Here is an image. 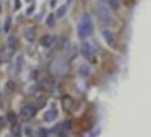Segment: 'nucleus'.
<instances>
[{
  "mask_svg": "<svg viewBox=\"0 0 151 137\" xmlns=\"http://www.w3.org/2000/svg\"><path fill=\"white\" fill-rule=\"evenodd\" d=\"M94 32V24H92V20L88 14H85L83 17L80 18L79 24H77V35H79L80 39H86L88 36H91Z\"/></svg>",
  "mask_w": 151,
  "mask_h": 137,
  "instance_id": "f257e3e1",
  "label": "nucleus"
},
{
  "mask_svg": "<svg viewBox=\"0 0 151 137\" xmlns=\"http://www.w3.org/2000/svg\"><path fill=\"white\" fill-rule=\"evenodd\" d=\"M97 15H98V20L103 26H110L112 21H113V17H112V12H110V6L106 5L104 2H98L97 5Z\"/></svg>",
  "mask_w": 151,
  "mask_h": 137,
  "instance_id": "f03ea898",
  "label": "nucleus"
},
{
  "mask_svg": "<svg viewBox=\"0 0 151 137\" xmlns=\"http://www.w3.org/2000/svg\"><path fill=\"white\" fill-rule=\"evenodd\" d=\"M82 54H83V57L89 63H97V48L94 44L88 42V41H83V44H82Z\"/></svg>",
  "mask_w": 151,
  "mask_h": 137,
  "instance_id": "7ed1b4c3",
  "label": "nucleus"
},
{
  "mask_svg": "<svg viewBox=\"0 0 151 137\" xmlns=\"http://www.w3.org/2000/svg\"><path fill=\"white\" fill-rule=\"evenodd\" d=\"M53 74H55L56 77H64L65 74H67V62H65L64 59H56L55 62H53Z\"/></svg>",
  "mask_w": 151,
  "mask_h": 137,
  "instance_id": "20e7f679",
  "label": "nucleus"
},
{
  "mask_svg": "<svg viewBox=\"0 0 151 137\" xmlns=\"http://www.w3.org/2000/svg\"><path fill=\"white\" fill-rule=\"evenodd\" d=\"M36 110H38V107L33 106V104H26L21 109V118L24 119V121H30V119H33L35 118V115H36Z\"/></svg>",
  "mask_w": 151,
  "mask_h": 137,
  "instance_id": "39448f33",
  "label": "nucleus"
},
{
  "mask_svg": "<svg viewBox=\"0 0 151 137\" xmlns=\"http://www.w3.org/2000/svg\"><path fill=\"white\" fill-rule=\"evenodd\" d=\"M14 50H15V48H11V47L2 50V51H0V62H2V63L9 62V60L12 59V56H14Z\"/></svg>",
  "mask_w": 151,
  "mask_h": 137,
  "instance_id": "423d86ee",
  "label": "nucleus"
},
{
  "mask_svg": "<svg viewBox=\"0 0 151 137\" xmlns=\"http://www.w3.org/2000/svg\"><path fill=\"white\" fill-rule=\"evenodd\" d=\"M62 107L65 111H71L73 107H74V101H73V98L70 95H64L62 97Z\"/></svg>",
  "mask_w": 151,
  "mask_h": 137,
  "instance_id": "0eeeda50",
  "label": "nucleus"
},
{
  "mask_svg": "<svg viewBox=\"0 0 151 137\" xmlns=\"http://www.w3.org/2000/svg\"><path fill=\"white\" fill-rule=\"evenodd\" d=\"M103 36H104V39H106V44L107 45H110V47H115V38H113V35L110 32L107 30V29H103Z\"/></svg>",
  "mask_w": 151,
  "mask_h": 137,
  "instance_id": "6e6552de",
  "label": "nucleus"
},
{
  "mask_svg": "<svg viewBox=\"0 0 151 137\" xmlns=\"http://www.w3.org/2000/svg\"><path fill=\"white\" fill-rule=\"evenodd\" d=\"M39 44L42 45V47H46V48L51 47V45H53V36H51V35L42 36V38H41V41H39Z\"/></svg>",
  "mask_w": 151,
  "mask_h": 137,
  "instance_id": "1a4fd4ad",
  "label": "nucleus"
},
{
  "mask_svg": "<svg viewBox=\"0 0 151 137\" xmlns=\"http://www.w3.org/2000/svg\"><path fill=\"white\" fill-rule=\"evenodd\" d=\"M35 29L33 27H27L26 30H24V38H26L27 41H29V42H33L35 41Z\"/></svg>",
  "mask_w": 151,
  "mask_h": 137,
  "instance_id": "9d476101",
  "label": "nucleus"
},
{
  "mask_svg": "<svg viewBox=\"0 0 151 137\" xmlns=\"http://www.w3.org/2000/svg\"><path fill=\"white\" fill-rule=\"evenodd\" d=\"M56 116H58V113H56V110L55 109H51V110H48L46 115H44V119L48 122H51V121H55L56 119Z\"/></svg>",
  "mask_w": 151,
  "mask_h": 137,
  "instance_id": "9b49d317",
  "label": "nucleus"
},
{
  "mask_svg": "<svg viewBox=\"0 0 151 137\" xmlns=\"http://www.w3.org/2000/svg\"><path fill=\"white\" fill-rule=\"evenodd\" d=\"M11 131H12V134H14L15 137H18V136H20V133H21V125H20L18 122L12 124V128H11Z\"/></svg>",
  "mask_w": 151,
  "mask_h": 137,
  "instance_id": "f8f14e48",
  "label": "nucleus"
},
{
  "mask_svg": "<svg viewBox=\"0 0 151 137\" xmlns=\"http://www.w3.org/2000/svg\"><path fill=\"white\" fill-rule=\"evenodd\" d=\"M79 72H80L83 77H86V75H89V72H91V71H89V66H88V65H82L80 68H79Z\"/></svg>",
  "mask_w": 151,
  "mask_h": 137,
  "instance_id": "ddd939ff",
  "label": "nucleus"
},
{
  "mask_svg": "<svg viewBox=\"0 0 151 137\" xmlns=\"http://www.w3.org/2000/svg\"><path fill=\"white\" fill-rule=\"evenodd\" d=\"M107 5L110 6V9L116 11L118 8H119V0H107Z\"/></svg>",
  "mask_w": 151,
  "mask_h": 137,
  "instance_id": "4468645a",
  "label": "nucleus"
},
{
  "mask_svg": "<svg viewBox=\"0 0 151 137\" xmlns=\"http://www.w3.org/2000/svg\"><path fill=\"white\" fill-rule=\"evenodd\" d=\"M6 119H8V121H9L11 124H15V122H17V115H15L14 111H8Z\"/></svg>",
  "mask_w": 151,
  "mask_h": 137,
  "instance_id": "2eb2a0df",
  "label": "nucleus"
},
{
  "mask_svg": "<svg viewBox=\"0 0 151 137\" xmlns=\"http://www.w3.org/2000/svg\"><path fill=\"white\" fill-rule=\"evenodd\" d=\"M65 12H67V5H64L62 8H59L58 11H56V18H60V17H64L65 15Z\"/></svg>",
  "mask_w": 151,
  "mask_h": 137,
  "instance_id": "dca6fc26",
  "label": "nucleus"
},
{
  "mask_svg": "<svg viewBox=\"0 0 151 137\" xmlns=\"http://www.w3.org/2000/svg\"><path fill=\"white\" fill-rule=\"evenodd\" d=\"M56 15H48L47 17V20H46V24H47V26H50V27H53V26H55V23H56Z\"/></svg>",
  "mask_w": 151,
  "mask_h": 137,
  "instance_id": "f3484780",
  "label": "nucleus"
},
{
  "mask_svg": "<svg viewBox=\"0 0 151 137\" xmlns=\"http://www.w3.org/2000/svg\"><path fill=\"white\" fill-rule=\"evenodd\" d=\"M21 62H23V57L18 56V57H17V63H15V71H14V74H18V72H20V69H21Z\"/></svg>",
  "mask_w": 151,
  "mask_h": 137,
  "instance_id": "a211bd4d",
  "label": "nucleus"
},
{
  "mask_svg": "<svg viewBox=\"0 0 151 137\" xmlns=\"http://www.w3.org/2000/svg\"><path fill=\"white\" fill-rule=\"evenodd\" d=\"M70 128H71V122H70V121H65V122L62 124V127L59 128V131H60V133H65V131L70 130Z\"/></svg>",
  "mask_w": 151,
  "mask_h": 137,
  "instance_id": "6ab92c4d",
  "label": "nucleus"
},
{
  "mask_svg": "<svg viewBox=\"0 0 151 137\" xmlns=\"http://www.w3.org/2000/svg\"><path fill=\"white\" fill-rule=\"evenodd\" d=\"M8 47H11V48L17 47V38H15V36H11V38L8 39Z\"/></svg>",
  "mask_w": 151,
  "mask_h": 137,
  "instance_id": "aec40b11",
  "label": "nucleus"
},
{
  "mask_svg": "<svg viewBox=\"0 0 151 137\" xmlns=\"http://www.w3.org/2000/svg\"><path fill=\"white\" fill-rule=\"evenodd\" d=\"M14 88H15V83H14V81H8V83H6V92H8V93H9L11 90H14Z\"/></svg>",
  "mask_w": 151,
  "mask_h": 137,
  "instance_id": "412c9836",
  "label": "nucleus"
},
{
  "mask_svg": "<svg viewBox=\"0 0 151 137\" xmlns=\"http://www.w3.org/2000/svg\"><path fill=\"white\" fill-rule=\"evenodd\" d=\"M38 137H47V131L44 130V128H41V130H38Z\"/></svg>",
  "mask_w": 151,
  "mask_h": 137,
  "instance_id": "4be33fe9",
  "label": "nucleus"
},
{
  "mask_svg": "<svg viewBox=\"0 0 151 137\" xmlns=\"http://www.w3.org/2000/svg\"><path fill=\"white\" fill-rule=\"evenodd\" d=\"M9 21H11V18H6V23H5V32L9 30Z\"/></svg>",
  "mask_w": 151,
  "mask_h": 137,
  "instance_id": "5701e85b",
  "label": "nucleus"
},
{
  "mask_svg": "<svg viewBox=\"0 0 151 137\" xmlns=\"http://www.w3.org/2000/svg\"><path fill=\"white\" fill-rule=\"evenodd\" d=\"M3 122H5V119H0V127H3Z\"/></svg>",
  "mask_w": 151,
  "mask_h": 137,
  "instance_id": "b1692460",
  "label": "nucleus"
},
{
  "mask_svg": "<svg viewBox=\"0 0 151 137\" xmlns=\"http://www.w3.org/2000/svg\"><path fill=\"white\" fill-rule=\"evenodd\" d=\"M122 2H125V3H130V2H133V0H122Z\"/></svg>",
  "mask_w": 151,
  "mask_h": 137,
  "instance_id": "393cba45",
  "label": "nucleus"
},
{
  "mask_svg": "<svg viewBox=\"0 0 151 137\" xmlns=\"http://www.w3.org/2000/svg\"><path fill=\"white\" fill-rule=\"evenodd\" d=\"M70 2H71V0H68V3H70Z\"/></svg>",
  "mask_w": 151,
  "mask_h": 137,
  "instance_id": "a878e982",
  "label": "nucleus"
}]
</instances>
